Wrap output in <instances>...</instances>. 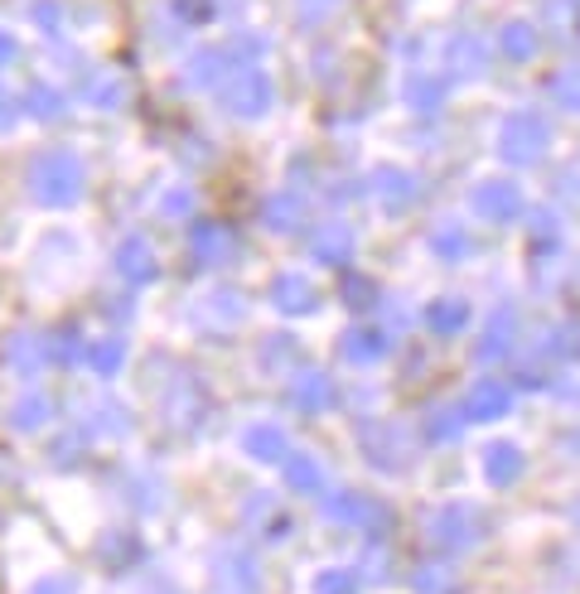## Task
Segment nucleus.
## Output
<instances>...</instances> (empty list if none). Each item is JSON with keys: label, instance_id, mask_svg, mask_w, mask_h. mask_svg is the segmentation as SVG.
<instances>
[{"label": "nucleus", "instance_id": "obj_1", "mask_svg": "<svg viewBox=\"0 0 580 594\" xmlns=\"http://www.w3.org/2000/svg\"><path fill=\"white\" fill-rule=\"evenodd\" d=\"M30 189L48 209H64V203H72L82 193V165L72 160V155H44V160L30 169Z\"/></svg>", "mask_w": 580, "mask_h": 594}, {"label": "nucleus", "instance_id": "obj_2", "mask_svg": "<svg viewBox=\"0 0 580 594\" xmlns=\"http://www.w3.org/2000/svg\"><path fill=\"white\" fill-rule=\"evenodd\" d=\"M499 150H503V160H513V165H537L542 155L551 150V126H547V116H537V112H513V116L503 121Z\"/></svg>", "mask_w": 580, "mask_h": 594}, {"label": "nucleus", "instance_id": "obj_3", "mask_svg": "<svg viewBox=\"0 0 580 594\" xmlns=\"http://www.w3.org/2000/svg\"><path fill=\"white\" fill-rule=\"evenodd\" d=\"M431 541L445 551H465L479 541V517L475 507H445V513L431 517Z\"/></svg>", "mask_w": 580, "mask_h": 594}, {"label": "nucleus", "instance_id": "obj_4", "mask_svg": "<svg viewBox=\"0 0 580 594\" xmlns=\"http://www.w3.org/2000/svg\"><path fill=\"white\" fill-rule=\"evenodd\" d=\"M223 107L233 116H261L271 107V82L261 72H237L233 82H223Z\"/></svg>", "mask_w": 580, "mask_h": 594}, {"label": "nucleus", "instance_id": "obj_5", "mask_svg": "<svg viewBox=\"0 0 580 594\" xmlns=\"http://www.w3.org/2000/svg\"><path fill=\"white\" fill-rule=\"evenodd\" d=\"M475 209L483 217H493V223H513V217L523 213V189H517L513 179H483L475 189Z\"/></svg>", "mask_w": 580, "mask_h": 594}, {"label": "nucleus", "instance_id": "obj_6", "mask_svg": "<svg viewBox=\"0 0 580 594\" xmlns=\"http://www.w3.org/2000/svg\"><path fill=\"white\" fill-rule=\"evenodd\" d=\"M362 455H368L372 464H382V469H397V464H406L411 459V445H406L402 426H368L362 430Z\"/></svg>", "mask_w": 580, "mask_h": 594}, {"label": "nucleus", "instance_id": "obj_7", "mask_svg": "<svg viewBox=\"0 0 580 594\" xmlns=\"http://www.w3.org/2000/svg\"><path fill=\"white\" fill-rule=\"evenodd\" d=\"M479 469H483V479H489L493 489H507V483L523 479V450H517L513 440H493V445H483Z\"/></svg>", "mask_w": 580, "mask_h": 594}, {"label": "nucleus", "instance_id": "obj_8", "mask_svg": "<svg viewBox=\"0 0 580 594\" xmlns=\"http://www.w3.org/2000/svg\"><path fill=\"white\" fill-rule=\"evenodd\" d=\"M483 68H489V44L483 40L455 34V40L445 44V72H450V78H479Z\"/></svg>", "mask_w": 580, "mask_h": 594}, {"label": "nucleus", "instance_id": "obj_9", "mask_svg": "<svg viewBox=\"0 0 580 594\" xmlns=\"http://www.w3.org/2000/svg\"><path fill=\"white\" fill-rule=\"evenodd\" d=\"M330 517L334 523H354V527H387V507L372 503L368 493H334L330 498Z\"/></svg>", "mask_w": 580, "mask_h": 594}, {"label": "nucleus", "instance_id": "obj_10", "mask_svg": "<svg viewBox=\"0 0 580 594\" xmlns=\"http://www.w3.org/2000/svg\"><path fill=\"white\" fill-rule=\"evenodd\" d=\"M507 406H513V392H507L503 382H493V378H483L469 386V396H465V416L469 421H499L507 416Z\"/></svg>", "mask_w": 580, "mask_h": 594}, {"label": "nucleus", "instance_id": "obj_11", "mask_svg": "<svg viewBox=\"0 0 580 594\" xmlns=\"http://www.w3.org/2000/svg\"><path fill=\"white\" fill-rule=\"evenodd\" d=\"M517 314L513 310H499L489 324H483V338H479V362H499L513 354V344H517Z\"/></svg>", "mask_w": 580, "mask_h": 594}, {"label": "nucleus", "instance_id": "obj_12", "mask_svg": "<svg viewBox=\"0 0 580 594\" xmlns=\"http://www.w3.org/2000/svg\"><path fill=\"white\" fill-rule=\"evenodd\" d=\"M368 193L382 203L387 213H397V209H406V203L416 199V179H411L406 169H378V175L368 179Z\"/></svg>", "mask_w": 580, "mask_h": 594}, {"label": "nucleus", "instance_id": "obj_13", "mask_svg": "<svg viewBox=\"0 0 580 594\" xmlns=\"http://www.w3.org/2000/svg\"><path fill=\"white\" fill-rule=\"evenodd\" d=\"M382 348H387V334L378 324H354L344 334V344H338V354H344V362H354V368H368V362L382 358Z\"/></svg>", "mask_w": 580, "mask_h": 594}, {"label": "nucleus", "instance_id": "obj_14", "mask_svg": "<svg viewBox=\"0 0 580 594\" xmlns=\"http://www.w3.org/2000/svg\"><path fill=\"white\" fill-rule=\"evenodd\" d=\"M290 402H295L300 411H324L334 406V378L320 368H305L295 382H290Z\"/></svg>", "mask_w": 580, "mask_h": 594}, {"label": "nucleus", "instance_id": "obj_15", "mask_svg": "<svg viewBox=\"0 0 580 594\" xmlns=\"http://www.w3.org/2000/svg\"><path fill=\"white\" fill-rule=\"evenodd\" d=\"M116 271L126 276V281L145 285V281H155V271H160V261H155V251L145 247L141 237H131V242H121V251H116Z\"/></svg>", "mask_w": 580, "mask_h": 594}, {"label": "nucleus", "instance_id": "obj_16", "mask_svg": "<svg viewBox=\"0 0 580 594\" xmlns=\"http://www.w3.org/2000/svg\"><path fill=\"white\" fill-rule=\"evenodd\" d=\"M271 300L281 314H310L314 305H320V295H314V285L305 281V276H281L271 290Z\"/></svg>", "mask_w": 580, "mask_h": 594}, {"label": "nucleus", "instance_id": "obj_17", "mask_svg": "<svg viewBox=\"0 0 580 594\" xmlns=\"http://www.w3.org/2000/svg\"><path fill=\"white\" fill-rule=\"evenodd\" d=\"M314 257H320L324 266H344L348 257H354V233H348L344 223H330L314 233Z\"/></svg>", "mask_w": 580, "mask_h": 594}, {"label": "nucleus", "instance_id": "obj_18", "mask_svg": "<svg viewBox=\"0 0 580 594\" xmlns=\"http://www.w3.org/2000/svg\"><path fill=\"white\" fill-rule=\"evenodd\" d=\"M499 54L513 58V64H527V58L537 54V30H532L527 20H507L499 30Z\"/></svg>", "mask_w": 580, "mask_h": 594}, {"label": "nucleus", "instance_id": "obj_19", "mask_svg": "<svg viewBox=\"0 0 580 594\" xmlns=\"http://www.w3.org/2000/svg\"><path fill=\"white\" fill-rule=\"evenodd\" d=\"M193 257L199 261H227L233 257V233L223 223H199L193 227Z\"/></svg>", "mask_w": 580, "mask_h": 594}, {"label": "nucleus", "instance_id": "obj_20", "mask_svg": "<svg viewBox=\"0 0 580 594\" xmlns=\"http://www.w3.org/2000/svg\"><path fill=\"white\" fill-rule=\"evenodd\" d=\"M426 324H431V334H459L469 324V305L459 295H440V300H431Z\"/></svg>", "mask_w": 580, "mask_h": 594}, {"label": "nucleus", "instance_id": "obj_21", "mask_svg": "<svg viewBox=\"0 0 580 594\" xmlns=\"http://www.w3.org/2000/svg\"><path fill=\"white\" fill-rule=\"evenodd\" d=\"M465 406H435L431 416H426V440H435V445H450V440H459V430H465Z\"/></svg>", "mask_w": 580, "mask_h": 594}, {"label": "nucleus", "instance_id": "obj_22", "mask_svg": "<svg viewBox=\"0 0 580 594\" xmlns=\"http://www.w3.org/2000/svg\"><path fill=\"white\" fill-rule=\"evenodd\" d=\"M189 78L199 82V88H217V82L227 78V54L223 48H199L189 64Z\"/></svg>", "mask_w": 580, "mask_h": 594}, {"label": "nucleus", "instance_id": "obj_23", "mask_svg": "<svg viewBox=\"0 0 580 594\" xmlns=\"http://www.w3.org/2000/svg\"><path fill=\"white\" fill-rule=\"evenodd\" d=\"M242 450H247L252 459H286V435L276 426H252L247 435H242Z\"/></svg>", "mask_w": 580, "mask_h": 594}, {"label": "nucleus", "instance_id": "obj_24", "mask_svg": "<svg viewBox=\"0 0 580 594\" xmlns=\"http://www.w3.org/2000/svg\"><path fill=\"white\" fill-rule=\"evenodd\" d=\"M261 217H266V227H276V233H295V227L305 223V203H300V199H286V193H281V199L266 203Z\"/></svg>", "mask_w": 580, "mask_h": 594}, {"label": "nucleus", "instance_id": "obj_25", "mask_svg": "<svg viewBox=\"0 0 580 594\" xmlns=\"http://www.w3.org/2000/svg\"><path fill=\"white\" fill-rule=\"evenodd\" d=\"M286 479H290V489H300V493H320L324 489V474H320V464H314L310 455H290L286 459Z\"/></svg>", "mask_w": 580, "mask_h": 594}, {"label": "nucleus", "instance_id": "obj_26", "mask_svg": "<svg viewBox=\"0 0 580 594\" xmlns=\"http://www.w3.org/2000/svg\"><path fill=\"white\" fill-rule=\"evenodd\" d=\"M406 102L416 107V112H435V107L445 102V82L440 78H411L406 82Z\"/></svg>", "mask_w": 580, "mask_h": 594}, {"label": "nucleus", "instance_id": "obj_27", "mask_svg": "<svg viewBox=\"0 0 580 594\" xmlns=\"http://www.w3.org/2000/svg\"><path fill=\"white\" fill-rule=\"evenodd\" d=\"M121 362H126V344L121 338H97L88 348V368H97V372H116Z\"/></svg>", "mask_w": 580, "mask_h": 594}, {"label": "nucleus", "instance_id": "obj_28", "mask_svg": "<svg viewBox=\"0 0 580 594\" xmlns=\"http://www.w3.org/2000/svg\"><path fill=\"white\" fill-rule=\"evenodd\" d=\"M411 585H416V594H450L455 575L445 571V561H431V565H421V571L411 575Z\"/></svg>", "mask_w": 580, "mask_h": 594}, {"label": "nucleus", "instance_id": "obj_29", "mask_svg": "<svg viewBox=\"0 0 580 594\" xmlns=\"http://www.w3.org/2000/svg\"><path fill=\"white\" fill-rule=\"evenodd\" d=\"M40 338H34V334H20V338H10V348H5V354L10 358H15V362H10V368H24V372H34V368H40Z\"/></svg>", "mask_w": 580, "mask_h": 594}, {"label": "nucleus", "instance_id": "obj_30", "mask_svg": "<svg viewBox=\"0 0 580 594\" xmlns=\"http://www.w3.org/2000/svg\"><path fill=\"white\" fill-rule=\"evenodd\" d=\"M48 411H54V406H48L44 396H24V402L10 411V421H15V430H34V426H44V421H48Z\"/></svg>", "mask_w": 580, "mask_h": 594}, {"label": "nucleus", "instance_id": "obj_31", "mask_svg": "<svg viewBox=\"0 0 580 594\" xmlns=\"http://www.w3.org/2000/svg\"><path fill=\"white\" fill-rule=\"evenodd\" d=\"M551 97L566 107V112H580V68H566L551 78Z\"/></svg>", "mask_w": 580, "mask_h": 594}, {"label": "nucleus", "instance_id": "obj_32", "mask_svg": "<svg viewBox=\"0 0 580 594\" xmlns=\"http://www.w3.org/2000/svg\"><path fill=\"white\" fill-rule=\"evenodd\" d=\"M532 237H537V247L542 251H551V247H561V217L556 213H532Z\"/></svg>", "mask_w": 580, "mask_h": 594}, {"label": "nucleus", "instance_id": "obj_33", "mask_svg": "<svg viewBox=\"0 0 580 594\" xmlns=\"http://www.w3.org/2000/svg\"><path fill=\"white\" fill-rule=\"evenodd\" d=\"M435 242V251H440V257H450V261H459V257H465V251H469V237H465V227H440V233H435L431 237Z\"/></svg>", "mask_w": 580, "mask_h": 594}, {"label": "nucleus", "instance_id": "obj_34", "mask_svg": "<svg viewBox=\"0 0 580 594\" xmlns=\"http://www.w3.org/2000/svg\"><path fill=\"white\" fill-rule=\"evenodd\" d=\"M203 310H209L213 320H223V329H233V324L242 320V300H237V295H227V290H217L213 300H203Z\"/></svg>", "mask_w": 580, "mask_h": 594}, {"label": "nucleus", "instance_id": "obj_35", "mask_svg": "<svg viewBox=\"0 0 580 594\" xmlns=\"http://www.w3.org/2000/svg\"><path fill=\"white\" fill-rule=\"evenodd\" d=\"M24 107H30L34 116H58L64 112V97H58L54 88H34L30 97H24Z\"/></svg>", "mask_w": 580, "mask_h": 594}, {"label": "nucleus", "instance_id": "obj_36", "mask_svg": "<svg viewBox=\"0 0 580 594\" xmlns=\"http://www.w3.org/2000/svg\"><path fill=\"white\" fill-rule=\"evenodd\" d=\"M344 300L354 310H368L372 300H378V290H372V281H358V276H354V281H344Z\"/></svg>", "mask_w": 580, "mask_h": 594}, {"label": "nucleus", "instance_id": "obj_37", "mask_svg": "<svg viewBox=\"0 0 580 594\" xmlns=\"http://www.w3.org/2000/svg\"><path fill=\"white\" fill-rule=\"evenodd\" d=\"M320 594H358V580L348 571H324L320 575Z\"/></svg>", "mask_w": 580, "mask_h": 594}, {"label": "nucleus", "instance_id": "obj_38", "mask_svg": "<svg viewBox=\"0 0 580 594\" xmlns=\"http://www.w3.org/2000/svg\"><path fill=\"white\" fill-rule=\"evenodd\" d=\"M175 5V15H185V20H213V0H169Z\"/></svg>", "mask_w": 580, "mask_h": 594}, {"label": "nucleus", "instance_id": "obj_39", "mask_svg": "<svg viewBox=\"0 0 580 594\" xmlns=\"http://www.w3.org/2000/svg\"><path fill=\"white\" fill-rule=\"evenodd\" d=\"M48 354H54L58 362H68L72 354H78V334H64V338L54 334V338H48Z\"/></svg>", "mask_w": 580, "mask_h": 594}, {"label": "nucleus", "instance_id": "obj_40", "mask_svg": "<svg viewBox=\"0 0 580 594\" xmlns=\"http://www.w3.org/2000/svg\"><path fill=\"white\" fill-rule=\"evenodd\" d=\"M334 5H338V0H300V15H305V24H314V20L330 15Z\"/></svg>", "mask_w": 580, "mask_h": 594}, {"label": "nucleus", "instance_id": "obj_41", "mask_svg": "<svg viewBox=\"0 0 580 594\" xmlns=\"http://www.w3.org/2000/svg\"><path fill=\"white\" fill-rule=\"evenodd\" d=\"M189 203H193V193H189V189H175V193L165 199V213H169V217H185Z\"/></svg>", "mask_w": 580, "mask_h": 594}, {"label": "nucleus", "instance_id": "obj_42", "mask_svg": "<svg viewBox=\"0 0 580 594\" xmlns=\"http://www.w3.org/2000/svg\"><path fill=\"white\" fill-rule=\"evenodd\" d=\"M34 20H40L44 30H58V10H54V0H34Z\"/></svg>", "mask_w": 580, "mask_h": 594}, {"label": "nucleus", "instance_id": "obj_43", "mask_svg": "<svg viewBox=\"0 0 580 594\" xmlns=\"http://www.w3.org/2000/svg\"><path fill=\"white\" fill-rule=\"evenodd\" d=\"M10 116H15V97L0 88V126H10Z\"/></svg>", "mask_w": 580, "mask_h": 594}, {"label": "nucleus", "instance_id": "obj_44", "mask_svg": "<svg viewBox=\"0 0 580 594\" xmlns=\"http://www.w3.org/2000/svg\"><path fill=\"white\" fill-rule=\"evenodd\" d=\"M10 54H15V40H10V34H0V64H5Z\"/></svg>", "mask_w": 580, "mask_h": 594}, {"label": "nucleus", "instance_id": "obj_45", "mask_svg": "<svg viewBox=\"0 0 580 594\" xmlns=\"http://www.w3.org/2000/svg\"><path fill=\"white\" fill-rule=\"evenodd\" d=\"M566 450H571V455H580V430L571 435V440H566Z\"/></svg>", "mask_w": 580, "mask_h": 594}, {"label": "nucleus", "instance_id": "obj_46", "mask_svg": "<svg viewBox=\"0 0 580 594\" xmlns=\"http://www.w3.org/2000/svg\"><path fill=\"white\" fill-rule=\"evenodd\" d=\"M571 517H576V527H580V498L571 503Z\"/></svg>", "mask_w": 580, "mask_h": 594}]
</instances>
